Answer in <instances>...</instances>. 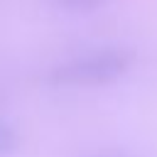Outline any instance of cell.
Returning <instances> with one entry per match:
<instances>
[{"label": "cell", "instance_id": "1", "mask_svg": "<svg viewBox=\"0 0 157 157\" xmlns=\"http://www.w3.org/2000/svg\"><path fill=\"white\" fill-rule=\"evenodd\" d=\"M135 54L128 47H96L69 56L49 71V83L54 86H105L130 71Z\"/></svg>", "mask_w": 157, "mask_h": 157}, {"label": "cell", "instance_id": "2", "mask_svg": "<svg viewBox=\"0 0 157 157\" xmlns=\"http://www.w3.org/2000/svg\"><path fill=\"white\" fill-rule=\"evenodd\" d=\"M17 147H20V135H17L15 125H10L7 120H0V157L15 155Z\"/></svg>", "mask_w": 157, "mask_h": 157}, {"label": "cell", "instance_id": "3", "mask_svg": "<svg viewBox=\"0 0 157 157\" xmlns=\"http://www.w3.org/2000/svg\"><path fill=\"white\" fill-rule=\"evenodd\" d=\"M61 5H66V7H74V10H93V7H98L103 0H59Z\"/></svg>", "mask_w": 157, "mask_h": 157}, {"label": "cell", "instance_id": "4", "mask_svg": "<svg viewBox=\"0 0 157 157\" xmlns=\"http://www.w3.org/2000/svg\"><path fill=\"white\" fill-rule=\"evenodd\" d=\"M88 157H137V155H130V152H96V155H88Z\"/></svg>", "mask_w": 157, "mask_h": 157}]
</instances>
